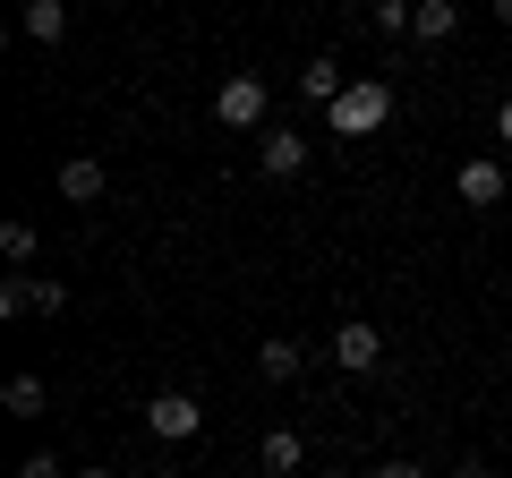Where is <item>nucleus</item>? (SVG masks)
Instances as JSON below:
<instances>
[{"label":"nucleus","instance_id":"1","mask_svg":"<svg viewBox=\"0 0 512 478\" xmlns=\"http://www.w3.org/2000/svg\"><path fill=\"white\" fill-rule=\"evenodd\" d=\"M384 120H393V86H384V77H350L342 103L325 111V129H333V137H376Z\"/></svg>","mask_w":512,"mask_h":478},{"label":"nucleus","instance_id":"2","mask_svg":"<svg viewBox=\"0 0 512 478\" xmlns=\"http://www.w3.org/2000/svg\"><path fill=\"white\" fill-rule=\"evenodd\" d=\"M265 103H274V94H265L256 69H239V77L214 86V120H222V129H265Z\"/></svg>","mask_w":512,"mask_h":478},{"label":"nucleus","instance_id":"3","mask_svg":"<svg viewBox=\"0 0 512 478\" xmlns=\"http://www.w3.org/2000/svg\"><path fill=\"white\" fill-rule=\"evenodd\" d=\"M197 427H205V402H197V393H154V402H146V436L188 444Z\"/></svg>","mask_w":512,"mask_h":478},{"label":"nucleus","instance_id":"4","mask_svg":"<svg viewBox=\"0 0 512 478\" xmlns=\"http://www.w3.org/2000/svg\"><path fill=\"white\" fill-rule=\"evenodd\" d=\"M26 308L60 316V308H69V282H52V274H9V282H0V316H26Z\"/></svg>","mask_w":512,"mask_h":478},{"label":"nucleus","instance_id":"5","mask_svg":"<svg viewBox=\"0 0 512 478\" xmlns=\"http://www.w3.org/2000/svg\"><path fill=\"white\" fill-rule=\"evenodd\" d=\"M256 171L265 180H299L308 171V137L299 129H256Z\"/></svg>","mask_w":512,"mask_h":478},{"label":"nucleus","instance_id":"6","mask_svg":"<svg viewBox=\"0 0 512 478\" xmlns=\"http://www.w3.org/2000/svg\"><path fill=\"white\" fill-rule=\"evenodd\" d=\"M333 359H342L350 376H367V368L384 359V333L367 325V316H350V325H333Z\"/></svg>","mask_w":512,"mask_h":478},{"label":"nucleus","instance_id":"7","mask_svg":"<svg viewBox=\"0 0 512 478\" xmlns=\"http://www.w3.org/2000/svg\"><path fill=\"white\" fill-rule=\"evenodd\" d=\"M111 188V171L94 163V154H69V163H60V205H94Z\"/></svg>","mask_w":512,"mask_h":478},{"label":"nucleus","instance_id":"8","mask_svg":"<svg viewBox=\"0 0 512 478\" xmlns=\"http://www.w3.org/2000/svg\"><path fill=\"white\" fill-rule=\"evenodd\" d=\"M461 205H504V163H487V154H470V163L453 171Z\"/></svg>","mask_w":512,"mask_h":478},{"label":"nucleus","instance_id":"9","mask_svg":"<svg viewBox=\"0 0 512 478\" xmlns=\"http://www.w3.org/2000/svg\"><path fill=\"white\" fill-rule=\"evenodd\" d=\"M256 461H265V478H299V470H308V444H299V427H274V436L256 444Z\"/></svg>","mask_w":512,"mask_h":478},{"label":"nucleus","instance_id":"10","mask_svg":"<svg viewBox=\"0 0 512 478\" xmlns=\"http://www.w3.org/2000/svg\"><path fill=\"white\" fill-rule=\"evenodd\" d=\"M342 86H350V69H342V60H333V52H316L308 60V69H299V94H308V103H342Z\"/></svg>","mask_w":512,"mask_h":478},{"label":"nucleus","instance_id":"11","mask_svg":"<svg viewBox=\"0 0 512 478\" xmlns=\"http://www.w3.org/2000/svg\"><path fill=\"white\" fill-rule=\"evenodd\" d=\"M299 368H308V350H299V342H282V333H274V342H256V376H265V385H299Z\"/></svg>","mask_w":512,"mask_h":478},{"label":"nucleus","instance_id":"12","mask_svg":"<svg viewBox=\"0 0 512 478\" xmlns=\"http://www.w3.org/2000/svg\"><path fill=\"white\" fill-rule=\"evenodd\" d=\"M18 35L26 43H60V35H69V0H26V9H18Z\"/></svg>","mask_w":512,"mask_h":478},{"label":"nucleus","instance_id":"13","mask_svg":"<svg viewBox=\"0 0 512 478\" xmlns=\"http://www.w3.org/2000/svg\"><path fill=\"white\" fill-rule=\"evenodd\" d=\"M43 402H52L43 376H9V385H0V410H9V419H43Z\"/></svg>","mask_w":512,"mask_h":478},{"label":"nucleus","instance_id":"14","mask_svg":"<svg viewBox=\"0 0 512 478\" xmlns=\"http://www.w3.org/2000/svg\"><path fill=\"white\" fill-rule=\"evenodd\" d=\"M453 26H461V0H419L410 35H419V43H453Z\"/></svg>","mask_w":512,"mask_h":478},{"label":"nucleus","instance_id":"15","mask_svg":"<svg viewBox=\"0 0 512 478\" xmlns=\"http://www.w3.org/2000/svg\"><path fill=\"white\" fill-rule=\"evenodd\" d=\"M410 18H419V0H367V26L376 35H410Z\"/></svg>","mask_w":512,"mask_h":478},{"label":"nucleus","instance_id":"16","mask_svg":"<svg viewBox=\"0 0 512 478\" xmlns=\"http://www.w3.org/2000/svg\"><path fill=\"white\" fill-rule=\"evenodd\" d=\"M0 257H9V265H35V222H26V214L0 222Z\"/></svg>","mask_w":512,"mask_h":478},{"label":"nucleus","instance_id":"17","mask_svg":"<svg viewBox=\"0 0 512 478\" xmlns=\"http://www.w3.org/2000/svg\"><path fill=\"white\" fill-rule=\"evenodd\" d=\"M18 478H77V470H60L52 453H26V470H18Z\"/></svg>","mask_w":512,"mask_h":478},{"label":"nucleus","instance_id":"18","mask_svg":"<svg viewBox=\"0 0 512 478\" xmlns=\"http://www.w3.org/2000/svg\"><path fill=\"white\" fill-rule=\"evenodd\" d=\"M367 478H427V470H419V461H376Z\"/></svg>","mask_w":512,"mask_h":478},{"label":"nucleus","instance_id":"19","mask_svg":"<svg viewBox=\"0 0 512 478\" xmlns=\"http://www.w3.org/2000/svg\"><path fill=\"white\" fill-rule=\"evenodd\" d=\"M495 137H504V146H512V94H504V103H495Z\"/></svg>","mask_w":512,"mask_h":478},{"label":"nucleus","instance_id":"20","mask_svg":"<svg viewBox=\"0 0 512 478\" xmlns=\"http://www.w3.org/2000/svg\"><path fill=\"white\" fill-rule=\"evenodd\" d=\"M453 478H495V470H487V461H461V470H453Z\"/></svg>","mask_w":512,"mask_h":478},{"label":"nucleus","instance_id":"21","mask_svg":"<svg viewBox=\"0 0 512 478\" xmlns=\"http://www.w3.org/2000/svg\"><path fill=\"white\" fill-rule=\"evenodd\" d=\"M495 18H504V26H512V0H495Z\"/></svg>","mask_w":512,"mask_h":478},{"label":"nucleus","instance_id":"22","mask_svg":"<svg viewBox=\"0 0 512 478\" xmlns=\"http://www.w3.org/2000/svg\"><path fill=\"white\" fill-rule=\"evenodd\" d=\"M77 478H120V470H77Z\"/></svg>","mask_w":512,"mask_h":478},{"label":"nucleus","instance_id":"23","mask_svg":"<svg viewBox=\"0 0 512 478\" xmlns=\"http://www.w3.org/2000/svg\"><path fill=\"white\" fill-rule=\"evenodd\" d=\"M325 478H333V470H325Z\"/></svg>","mask_w":512,"mask_h":478}]
</instances>
